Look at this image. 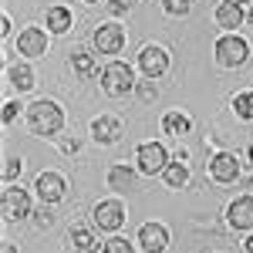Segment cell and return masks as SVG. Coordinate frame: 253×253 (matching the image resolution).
<instances>
[{"mask_svg": "<svg viewBox=\"0 0 253 253\" xmlns=\"http://www.w3.org/2000/svg\"><path fill=\"white\" fill-rule=\"evenodd\" d=\"M47 51V34L41 31V27H24L17 38V54L24 58H41Z\"/></svg>", "mask_w": 253, "mask_h": 253, "instance_id": "8fae6325", "label": "cell"}, {"mask_svg": "<svg viewBox=\"0 0 253 253\" xmlns=\"http://www.w3.org/2000/svg\"><path fill=\"white\" fill-rule=\"evenodd\" d=\"M226 223L233 230H253V196H240L226 210Z\"/></svg>", "mask_w": 253, "mask_h": 253, "instance_id": "4fadbf2b", "label": "cell"}, {"mask_svg": "<svg viewBox=\"0 0 253 253\" xmlns=\"http://www.w3.org/2000/svg\"><path fill=\"white\" fill-rule=\"evenodd\" d=\"M247 156H250V162H253V145H250V149H247Z\"/></svg>", "mask_w": 253, "mask_h": 253, "instance_id": "e575fe53", "label": "cell"}, {"mask_svg": "<svg viewBox=\"0 0 253 253\" xmlns=\"http://www.w3.org/2000/svg\"><path fill=\"white\" fill-rule=\"evenodd\" d=\"M101 253H135V250H132V243H128V240H122V236H112V240L101 247Z\"/></svg>", "mask_w": 253, "mask_h": 253, "instance_id": "484cf974", "label": "cell"}, {"mask_svg": "<svg viewBox=\"0 0 253 253\" xmlns=\"http://www.w3.org/2000/svg\"><path fill=\"white\" fill-rule=\"evenodd\" d=\"M34 226H38V230H51V226H54V213H51V203H44V206H38V210H34Z\"/></svg>", "mask_w": 253, "mask_h": 253, "instance_id": "d4e9b609", "label": "cell"}, {"mask_svg": "<svg viewBox=\"0 0 253 253\" xmlns=\"http://www.w3.org/2000/svg\"><path fill=\"white\" fill-rule=\"evenodd\" d=\"M135 3H138V0H108V7H112L115 14H122V10H132Z\"/></svg>", "mask_w": 253, "mask_h": 253, "instance_id": "f546056e", "label": "cell"}, {"mask_svg": "<svg viewBox=\"0 0 253 253\" xmlns=\"http://www.w3.org/2000/svg\"><path fill=\"white\" fill-rule=\"evenodd\" d=\"M233 112H236V118L253 122V91H240V95H233Z\"/></svg>", "mask_w": 253, "mask_h": 253, "instance_id": "603a6c76", "label": "cell"}, {"mask_svg": "<svg viewBox=\"0 0 253 253\" xmlns=\"http://www.w3.org/2000/svg\"><path fill=\"white\" fill-rule=\"evenodd\" d=\"M68 236H71V247H75L78 253H95L98 250V236L91 233L88 226H71Z\"/></svg>", "mask_w": 253, "mask_h": 253, "instance_id": "ac0fdd59", "label": "cell"}, {"mask_svg": "<svg viewBox=\"0 0 253 253\" xmlns=\"http://www.w3.org/2000/svg\"><path fill=\"white\" fill-rule=\"evenodd\" d=\"M20 169H24V162H20V159H3V186H7V182H10V179H17L20 175Z\"/></svg>", "mask_w": 253, "mask_h": 253, "instance_id": "4316f807", "label": "cell"}, {"mask_svg": "<svg viewBox=\"0 0 253 253\" xmlns=\"http://www.w3.org/2000/svg\"><path fill=\"white\" fill-rule=\"evenodd\" d=\"M3 253H17V250H14V243H3Z\"/></svg>", "mask_w": 253, "mask_h": 253, "instance_id": "836d02e7", "label": "cell"}, {"mask_svg": "<svg viewBox=\"0 0 253 253\" xmlns=\"http://www.w3.org/2000/svg\"><path fill=\"white\" fill-rule=\"evenodd\" d=\"M0 34H3V38L10 34V17H3V20H0Z\"/></svg>", "mask_w": 253, "mask_h": 253, "instance_id": "1f68e13d", "label": "cell"}, {"mask_svg": "<svg viewBox=\"0 0 253 253\" xmlns=\"http://www.w3.org/2000/svg\"><path fill=\"white\" fill-rule=\"evenodd\" d=\"M108 186L115 189V193H128V189H135V169L132 166H125V162H115V166H108Z\"/></svg>", "mask_w": 253, "mask_h": 253, "instance_id": "2e32d148", "label": "cell"}, {"mask_svg": "<svg viewBox=\"0 0 253 253\" xmlns=\"http://www.w3.org/2000/svg\"><path fill=\"white\" fill-rule=\"evenodd\" d=\"M162 10L169 17H186L193 10V0H162Z\"/></svg>", "mask_w": 253, "mask_h": 253, "instance_id": "cb8c5ba5", "label": "cell"}, {"mask_svg": "<svg viewBox=\"0 0 253 253\" xmlns=\"http://www.w3.org/2000/svg\"><path fill=\"white\" fill-rule=\"evenodd\" d=\"M135 162H138V172L142 175H156L169 166V152L162 142H142L135 149Z\"/></svg>", "mask_w": 253, "mask_h": 253, "instance_id": "5b68a950", "label": "cell"}, {"mask_svg": "<svg viewBox=\"0 0 253 253\" xmlns=\"http://www.w3.org/2000/svg\"><path fill=\"white\" fill-rule=\"evenodd\" d=\"M162 179H166L169 189H182V186L189 182V169H186V162H182V159H179V162H169V166L162 169Z\"/></svg>", "mask_w": 253, "mask_h": 253, "instance_id": "7402d4cb", "label": "cell"}, {"mask_svg": "<svg viewBox=\"0 0 253 253\" xmlns=\"http://www.w3.org/2000/svg\"><path fill=\"white\" fill-rule=\"evenodd\" d=\"M98 81H101V91L108 98H125L135 91V71L125 64V61H108L105 68H101V75H98Z\"/></svg>", "mask_w": 253, "mask_h": 253, "instance_id": "7a4b0ae2", "label": "cell"}, {"mask_svg": "<svg viewBox=\"0 0 253 253\" xmlns=\"http://www.w3.org/2000/svg\"><path fill=\"white\" fill-rule=\"evenodd\" d=\"M34 189H38V196H41V203H61L64 199V175H58V172H41L38 175V182H34Z\"/></svg>", "mask_w": 253, "mask_h": 253, "instance_id": "30bf717a", "label": "cell"}, {"mask_svg": "<svg viewBox=\"0 0 253 253\" xmlns=\"http://www.w3.org/2000/svg\"><path fill=\"white\" fill-rule=\"evenodd\" d=\"M27 128L41 138H51L58 135L61 128H64V112H61L58 101H51V98H41L34 101L31 108H27Z\"/></svg>", "mask_w": 253, "mask_h": 253, "instance_id": "6da1fadb", "label": "cell"}, {"mask_svg": "<svg viewBox=\"0 0 253 253\" xmlns=\"http://www.w3.org/2000/svg\"><path fill=\"white\" fill-rule=\"evenodd\" d=\"M250 24H253V10H250Z\"/></svg>", "mask_w": 253, "mask_h": 253, "instance_id": "74e56055", "label": "cell"}, {"mask_svg": "<svg viewBox=\"0 0 253 253\" xmlns=\"http://www.w3.org/2000/svg\"><path fill=\"white\" fill-rule=\"evenodd\" d=\"M216 64L219 68H243L247 58H250V44L243 38H236V34H223V38L216 41Z\"/></svg>", "mask_w": 253, "mask_h": 253, "instance_id": "277c9868", "label": "cell"}, {"mask_svg": "<svg viewBox=\"0 0 253 253\" xmlns=\"http://www.w3.org/2000/svg\"><path fill=\"white\" fill-rule=\"evenodd\" d=\"M243 20H247L243 3H236V0H219V3H216V24H219L223 31H233Z\"/></svg>", "mask_w": 253, "mask_h": 253, "instance_id": "9a60e30c", "label": "cell"}, {"mask_svg": "<svg viewBox=\"0 0 253 253\" xmlns=\"http://www.w3.org/2000/svg\"><path fill=\"white\" fill-rule=\"evenodd\" d=\"M47 31L51 34H68L71 31V10L68 7H47Z\"/></svg>", "mask_w": 253, "mask_h": 253, "instance_id": "ffe728a7", "label": "cell"}, {"mask_svg": "<svg viewBox=\"0 0 253 253\" xmlns=\"http://www.w3.org/2000/svg\"><path fill=\"white\" fill-rule=\"evenodd\" d=\"M236 3H250V0H236Z\"/></svg>", "mask_w": 253, "mask_h": 253, "instance_id": "d590c367", "label": "cell"}, {"mask_svg": "<svg viewBox=\"0 0 253 253\" xmlns=\"http://www.w3.org/2000/svg\"><path fill=\"white\" fill-rule=\"evenodd\" d=\"M61 149H64V152H68V156H78V142H75V138H64V142H61Z\"/></svg>", "mask_w": 253, "mask_h": 253, "instance_id": "4dcf8cb0", "label": "cell"}, {"mask_svg": "<svg viewBox=\"0 0 253 253\" xmlns=\"http://www.w3.org/2000/svg\"><path fill=\"white\" fill-rule=\"evenodd\" d=\"M34 213V206H31V196L24 186H3V193H0V219L3 223H17V219H27V216Z\"/></svg>", "mask_w": 253, "mask_h": 253, "instance_id": "3957f363", "label": "cell"}, {"mask_svg": "<svg viewBox=\"0 0 253 253\" xmlns=\"http://www.w3.org/2000/svg\"><path fill=\"white\" fill-rule=\"evenodd\" d=\"M243 253H253V236H247V240H243Z\"/></svg>", "mask_w": 253, "mask_h": 253, "instance_id": "d6a6232c", "label": "cell"}, {"mask_svg": "<svg viewBox=\"0 0 253 253\" xmlns=\"http://www.w3.org/2000/svg\"><path fill=\"white\" fill-rule=\"evenodd\" d=\"M203 253H206V250H203Z\"/></svg>", "mask_w": 253, "mask_h": 253, "instance_id": "f35d334b", "label": "cell"}, {"mask_svg": "<svg viewBox=\"0 0 253 253\" xmlns=\"http://www.w3.org/2000/svg\"><path fill=\"white\" fill-rule=\"evenodd\" d=\"M135 91H138V98H142V101H152V98L159 95L156 78H149V81H138V84H135Z\"/></svg>", "mask_w": 253, "mask_h": 253, "instance_id": "83f0119b", "label": "cell"}, {"mask_svg": "<svg viewBox=\"0 0 253 253\" xmlns=\"http://www.w3.org/2000/svg\"><path fill=\"white\" fill-rule=\"evenodd\" d=\"M7 78H10V84H14L17 91H31V88H34V71H31V64H10V68H7Z\"/></svg>", "mask_w": 253, "mask_h": 253, "instance_id": "44dd1931", "label": "cell"}, {"mask_svg": "<svg viewBox=\"0 0 253 253\" xmlns=\"http://www.w3.org/2000/svg\"><path fill=\"white\" fill-rule=\"evenodd\" d=\"M91 135H95V142H101V145H115L118 138H122V122H118L115 115H101L91 122Z\"/></svg>", "mask_w": 253, "mask_h": 253, "instance_id": "5bb4252c", "label": "cell"}, {"mask_svg": "<svg viewBox=\"0 0 253 253\" xmlns=\"http://www.w3.org/2000/svg\"><path fill=\"white\" fill-rule=\"evenodd\" d=\"M84 3H98V0H84Z\"/></svg>", "mask_w": 253, "mask_h": 253, "instance_id": "8d00e7d4", "label": "cell"}, {"mask_svg": "<svg viewBox=\"0 0 253 253\" xmlns=\"http://www.w3.org/2000/svg\"><path fill=\"white\" fill-rule=\"evenodd\" d=\"M17 108H20L17 101H3V122H7V125L17 118Z\"/></svg>", "mask_w": 253, "mask_h": 253, "instance_id": "f1b7e54d", "label": "cell"}, {"mask_svg": "<svg viewBox=\"0 0 253 253\" xmlns=\"http://www.w3.org/2000/svg\"><path fill=\"white\" fill-rule=\"evenodd\" d=\"M91 216H95V226L101 233H115L118 226L125 223V206L118 199H101V203H95Z\"/></svg>", "mask_w": 253, "mask_h": 253, "instance_id": "8992f818", "label": "cell"}, {"mask_svg": "<svg viewBox=\"0 0 253 253\" xmlns=\"http://www.w3.org/2000/svg\"><path fill=\"white\" fill-rule=\"evenodd\" d=\"M189 128H193V122H189V115H182V112H166L162 115V132L172 138H182L189 135Z\"/></svg>", "mask_w": 253, "mask_h": 253, "instance_id": "e0dca14e", "label": "cell"}, {"mask_svg": "<svg viewBox=\"0 0 253 253\" xmlns=\"http://www.w3.org/2000/svg\"><path fill=\"white\" fill-rule=\"evenodd\" d=\"M210 175L216 182H236L240 179V162H236L233 152H216L210 159Z\"/></svg>", "mask_w": 253, "mask_h": 253, "instance_id": "7c38bea8", "label": "cell"}, {"mask_svg": "<svg viewBox=\"0 0 253 253\" xmlns=\"http://www.w3.org/2000/svg\"><path fill=\"white\" fill-rule=\"evenodd\" d=\"M138 68L145 78H162L169 71V51L159 47V44H145L142 54H138Z\"/></svg>", "mask_w": 253, "mask_h": 253, "instance_id": "ba28073f", "label": "cell"}, {"mask_svg": "<svg viewBox=\"0 0 253 253\" xmlns=\"http://www.w3.org/2000/svg\"><path fill=\"white\" fill-rule=\"evenodd\" d=\"M91 44H95L98 54H118L125 47V27L122 24H98Z\"/></svg>", "mask_w": 253, "mask_h": 253, "instance_id": "52a82bcc", "label": "cell"}, {"mask_svg": "<svg viewBox=\"0 0 253 253\" xmlns=\"http://www.w3.org/2000/svg\"><path fill=\"white\" fill-rule=\"evenodd\" d=\"M138 243L145 253H162L169 250V230L162 223H142L138 226Z\"/></svg>", "mask_w": 253, "mask_h": 253, "instance_id": "9c48e42d", "label": "cell"}, {"mask_svg": "<svg viewBox=\"0 0 253 253\" xmlns=\"http://www.w3.org/2000/svg\"><path fill=\"white\" fill-rule=\"evenodd\" d=\"M71 71H75L78 78H84V81L101 75V71L95 68V58H91L88 51H71Z\"/></svg>", "mask_w": 253, "mask_h": 253, "instance_id": "d6986e66", "label": "cell"}]
</instances>
